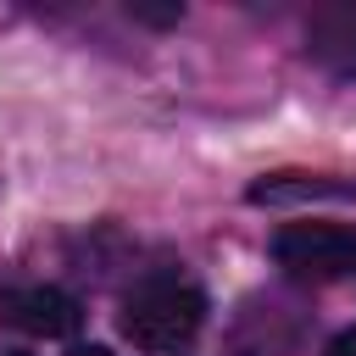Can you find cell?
I'll return each mask as SVG.
<instances>
[{
    "label": "cell",
    "instance_id": "6da1fadb",
    "mask_svg": "<svg viewBox=\"0 0 356 356\" xmlns=\"http://www.w3.org/2000/svg\"><path fill=\"white\" fill-rule=\"evenodd\" d=\"M200 323H206V295L189 278H178V273H156V278L134 284L122 295V312H117L122 339L134 350H145V356H178V350H189L195 334H200Z\"/></svg>",
    "mask_w": 356,
    "mask_h": 356
},
{
    "label": "cell",
    "instance_id": "7a4b0ae2",
    "mask_svg": "<svg viewBox=\"0 0 356 356\" xmlns=\"http://www.w3.org/2000/svg\"><path fill=\"white\" fill-rule=\"evenodd\" d=\"M273 261L289 278L306 284H334L356 273V228L345 222H289L273 234Z\"/></svg>",
    "mask_w": 356,
    "mask_h": 356
},
{
    "label": "cell",
    "instance_id": "3957f363",
    "mask_svg": "<svg viewBox=\"0 0 356 356\" xmlns=\"http://www.w3.org/2000/svg\"><path fill=\"white\" fill-rule=\"evenodd\" d=\"M0 323L22 328L33 339H67V334H78L83 312L56 284H6L0 289Z\"/></svg>",
    "mask_w": 356,
    "mask_h": 356
},
{
    "label": "cell",
    "instance_id": "277c9868",
    "mask_svg": "<svg viewBox=\"0 0 356 356\" xmlns=\"http://www.w3.org/2000/svg\"><path fill=\"white\" fill-rule=\"evenodd\" d=\"M306 50H312L323 67H334V72H356V0L312 11V22H306Z\"/></svg>",
    "mask_w": 356,
    "mask_h": 356
},
{
    "label": "cell",
    "instance_id": "5b68a950",
    "mask_svg": "<svg viewBox=\"0 0 356 356\" xmlns=\"http://www.w3.org/2000/svg\"><path fill=\"white\" fill-rule=\"evenodd\" d=\"M356 184H334V178H306V172H278V178H261L250 184V200L261 206H278V200H350Z\"/></svg>",
    "mask_w": 356,
    "mask_h": 356
},
{
    "label": "cell",
    "instance_id": "8992f818",
    "mask_svg": "<svg viewBox=\"0 0 356 356\" xmlns=\"http://www.w3.org/2000/svg\"><path fill=\"white\" fill-rule=\"evenodd\" d=\"M323 356H356V328H345L339 339H328V350Z\"/></svg>",
    "mask_w": 356,
    "mask_h": 356
},
{
    "label": "cell",
    "instance_id": "52a82bcc",
    "mask_svg": "<svg viewBox=\"0 0 356 356\" xmlns=\"http://www.w3.org/2000/svg\"><path fill=\"white\" fill-rule=\"evenodd\" d=\"M72 356H111V350H106V345H78Z\"/></svg>",
    "mask_w": 356,
    "mask_h": 356
}]
</instances>
